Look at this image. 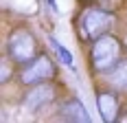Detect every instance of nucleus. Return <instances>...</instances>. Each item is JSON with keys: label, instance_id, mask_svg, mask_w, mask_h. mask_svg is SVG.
<instances>
[{"label": "nucleus", "instance_id": "8", "mask_svg": "<svg viewBox=\"0 0 127 123\" xmlns=\"http://www.w3.org/2000/svg\"><path fill=\"white\" fill-rule=\"evenodd\" d=\"M105 79L116 92H127V60H121L110 73H105Z\"/></svg>", "mask_w": 127, "mask_h": 123}, {"label": "nucleus", "instance_id": "9", "mask_svg": "<svg viewBox=\"0 0 127 123\" xmlns=\"http://www.w3.org/2000/svg\"><path fill=\"white\" fill-rule=\"evenodd\" d=\"M48 42H51V46L55 49V53L59 55V60H62L64 64L68 66V68H75V60H72V53H70V51L66 49V46H64V44L59 42V40H57V37L48 35Z\"/></svg>", "mask_w": 127, "mask_h": 123}, {"label": "nucleus", "instance_id": "5", "mask_svg": "<svg viewBox=\"0 0 127 123\" xmlns=\"http://www.w3.org/2000/svg\"><path fill=\"white\" fill-rule=\"evenodd\" d=\"M96 108L105 123H114L121 114V99L112 90H99L96 92Z\"/></svg>", "mask_w": 127, "mask_h": 123}, {"label": "nucleus", "instance_id": "10", "mask_svg": "<svg viewBox=\"0 0 127 123\" xmlns=\"http://www.w3.org/2000/svg\"><path fill=\"white\" fill-rule=\"evenodd\" d=\"M9 62H11V60H4V62H2V84H7V81H9V77H11Z\"/></svg>", "mask_w": 127, "mask_h": 123}, {"label": "nucleus", "instance_id": "6", "mask_svg": "<svg viewBox=\"0 0 127 123\" xmlns=\"http://www.w3.org/2000/svg\"><path fill=\"white\" fill-rule=\"evenodd\" d=\"M53 99H55V90L51 84H37V86H31V90L24 95V106L31 112H37L42 106H46Z\"/></svg>", "mask_w": 127, "mask_h": 123}, {"label": "nucleus", "instance_id": "11", "mask_svg": "<svg viewBox=\"0 0 127 123\" xmlns=\"http://www.w3.org/2000/svg\"><path fill=\"white\" fill-rule=\"evenodd\" d=\"M48 4H51V9H57V4H55V0H46Z\"/></svg>", "mask_w": 127, "mask_h": 123}, {"label": "nucleus", "instance_id": "1", "mask_svg": "<svg viewBox=\"0 0 127 123\" xmlns=\"http://www.w3.org/2000/svg\"><path fill=\"white\" fill-rule=\"evenodd\" d=\"M121 60H123V46H121L118 37L105 33V35L96 37L92 42V46H90V66H92L94 73H99V75L110 73Z\"/></svg>", "mask_w": 127, "mask_h": 123}, {"label": "nucleus", "instance_id": "7", "mask_svg": "<svg viewBox=\"0 0 127 123\" xmlns=\"http://www.w3.org/2000/svg\"><path fill=\"white\" fill-rule=\"evenodd\" d=\"M59 114H62V119H66V121H77V123H88L90 121V114L86 110V106L77 97L66 99L62 106H59Z\"/></svg>", "mask_w": 127, "mask_h": 123}, {"label": "nucleus", "instance_id": "4", "mask_svg": "<svg viewBox=\"0 0 127 123\" xmlns=\"http://www.w3.org/2000/svg\"><path fill=\"white\" fill-rule=\"evenodd\" d=\"M57 75V66L48 55H37L33 62L24 64V68L20 70V84L22 86H37V84H48Z\"/></svg>", "mask_w": 127, "mask_h": 123}, {"label": "nucleus", "instance_id": "3", "mask_svg": "<svg viewBox=\"0 0 127 123\" xmlns=\"http://www.w3.org/2000/svg\"><path fill=\"white\" fill-rule=\"evenodd\" d=\"M116 24V15L107 9H83L79 20H77V31L81 40H88V42H94L96 37L105 35L112 31V26Z\"/></svg>", "mask_w": 127, "mask_h": 123}, {"label": "nucleus", "instance_id": "2", "mask_svg": "<svg viewBox=\"0 0 127 123\" xmlns=\"http://www.w3.org/2000/svg\"><path fill=\"white\" fill-rule=\"evenodd\" d=\"M37 37L29 26H15L7 37V55L13 64L24 66L37 57Z\"/></svg>", "mask_w": 127, "mask_h": 123}]
</instances>
